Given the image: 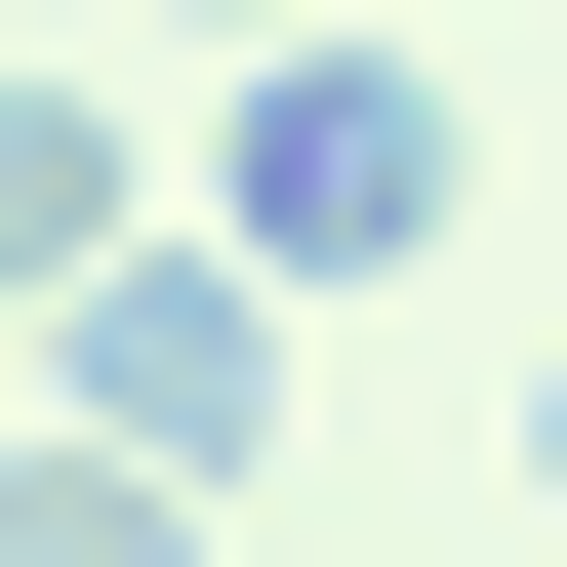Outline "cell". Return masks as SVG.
Returning <instances> with one entry per match:
<instances>
[{"instance_id": "obj_1", "label": "cell", "mask_w": 567, "mask_h": 567, "mask_svg": "<svg viewBox=\"0 0 567 567\" xmlns=\"http://www.w3.org/2000/svg\"><path fill=\"white\" fill-rule=\"evenodd\" d=\"M203 244H244L284 324L405 284L446 244V41H365V0H324V41H203Z\"/></svg>"}, {"instance_id": "obj_2", "label": "cell", "mask_w": 567, "mask_h": 567, "mask_svg": "<svg viewBox=\"0 0 567 567\" xmlns=\"http://www.w3.org/2000/svg\"><path fill=\"white\" fill-rule=\"evenodd\" d=\"M41 405H82L122 486H203V527H244V486H284V284L163 203V244H82V284H41Z\"/></svg>"}, {"instance_id": "obj_3", "label": "cell", "mask_w": 567, "mask_h": 567, "mask_svg": "<svg viewBox=\"0 0 567 567\" xmlns=\"http://www.w3.org/2000/svg\"><path fill=\"white\" fill-rule=\"evenodd\" d=\"M82 244H163V122H122V82H0V324H41Z\"/></svg>"}, {"instance_id": "obj_4", "label": "cell", "mask_w": 567, "mask_h": 567, "mask_svg": "<svg viewBox=\"0 0 567 567\" xmlns=\"http://www.w3.org/2000/svg\"><path fill=\"white\" fill-rule=\"evenodd\" d=\"M0 567H203V486H122L82 405H41V446H0Z\"/></svg>"}, {"instance_id": "obj_5", "label": "cell", "mask_w": 567, "mask_h": 567, "mask_svg": "<svg viewBox=\"0 0 567 567\" xmlns=\"http://www.w3.org/2000/svg\"><path fill=\"white\" fill-rule=\"evenodd\" d=\"M163 41H324V0H163Z\"/></svg>"}, {"instance_id": "obj_6", "label": "cell", "mask_w": 567, "mask_h": 567, "mask_svg": "<svg viewBox=\"0 0 567 567\" xmlns=\"http://www.w3.org/2000/svg\"><path fill=\"white\" fill-rule=\"evenodd\" d=\"M527 527H567V365H527Z\"/></svg>"}]
</instances>
